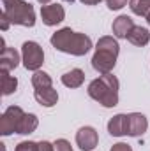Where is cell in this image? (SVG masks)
<instances>
[{
	"mask_svg": "<svg viewBox=\"0 0 150 151\" xmlns=\"http://www.w3.org/2000/svg\"><path fill=\"white\" fill-rule=\"evenodd\" d=\"M64 2H69V4H73V2H74V0H64Z\"/></svg>",
	"mask_w": 150,
	"mask_h": 151,
	"instance_id": "cell-29",
	"label": "cell"
},
{
	"mask_svg": "<svg viewBox=\"0 0 150 151\" xmlns=\"http://www.w3.org/2000/svg\"><path fill=\"white\" fill-rule=\"evenodd\" d=\"M37 125H39V119H37V116H36V114L25 113V116H23V118H21V121H20V127H18V132H16V134L28 135V134L36 132Z\"/></svg>",
	"mask_w": 150,
	"mask_h": 151,
	"instance_id": "cell-16",
	"label": "cell"
},
{
	"mask_svg": "<svg viewBox=\"0 0 150 151\" xmlns=\"http://www.w3.org/2000/svg\"><path fill=\"white\" fill-rule=\"evenodd\" d=\"M32 86L36 90L37 88H50V86H53V81H51L50 74H46L42 70H36L32 76Z\"/></svg>",
	"mask_w": 150,
	"mask_h": 151,
	"instance_id": "cell-19",
	"label": "cell"
},
{
	"mask_svg": "<svg viewBox=\"0 0 150 151\" xmlns=\"http://www.w3.org/2000/svg\"><path fill=\"white\" fill-rule=\"evenodd\" d=\"M118 79L113 74H103L88 84V95L103 107H115L118 104Z\"/></svg>",
	"mask_w": 150,
	"mask_h": 151,
	"instance_id": "cell-3",
	"label": "cell"
},
{
	"mask_svg": "<svg viewBox=\"0 0 150 151\" xmlns=\"http://www.w3.org/2000/svg\"><path fill=\"white\" fill-rule=\"evenodd\" d=\"M20 53L14 49V47H5L2 53H0V69L2 70H14L18 65H20Z\"/></svg>",
	"mask_w": 150,
	"mask_h": 151,
	"instance_id": "cell-10",
	"label": "cell"
},
{
	"mask_svg": "<svg viewBox=\"0 0 150 151\" xmlns=\"http://www.w3.org/2000/svg\"><path fill=\"white\" fill-rule=\"evenodd\" d=\"M85 81V72L81 69H73L62 76V84L67 88H79Z\"/></svg>",
	"mask_w": 150,
	"mask_h": 151,
	"instance_id": "cell-15",
	"label": "cell"
},
{
	"mask_svg": "<svg viewBox=\"0 0 150 151\" xmlns=\"http://www.w3.org/2000/svg\"><path fill=\"white\" fill-rule=\"evenodd\" d=\"M147 21H149V25H150V14H149V16H147Z\"/></svg>",
	"mask_w": 150,
	"mask_h": 151,
	"instance_id": "cell-28",
	"label": "cell"
},
{
	"mask_svg": "<svg viewBox=\"0 0 150 151\" xmlns=\"http://www.w3.org/2000/svg\"><path fill=\"white\" fill-rule=\"evenodd\" d=\"M129 7L136 16H149L150 14V0H129Z\"/></svg>",
	"mask_w": 150,
	"mask_h": 151,
	"instance_id": "cell-18",
	"label": "cell"
},
{
	"mask_svg": "<svg viewBox=\"0 0 150 151\" xmlns=\"http://www.w3.org/2000/svg\"><path fill=\"white\" fill-rule=\"evenodd\" d=\"M113 34H115V37L118 39H127L129 35V32L134 28V23H133V19L129 18V16H125V14H122V16H118L115 21H113Z\"/></svg>",
	"mask_w": 150,
	"mask_h": 151,
	"instance_id": "cell-11",
	"label": "cell"
},
{
	"mask_svg": "<svg viewBox=\"0 0 150 151\" xmlns=\"http://www.w3.org/2000/svg\"><path fill=\"white\" fill-rule=\"evenodd\" d=\"M4 12L11 19L12 25L20 27H34L36 25V11L34 5L25 0H2Z\"/></svg>",
	"mask_w": 150,
	"mask_h": 151,
	"instance_id": "cell-4",
	"label": "cell"
},
{
	"mask_svg": "<svg viewBox=\"0 0 150 151\" xmlns=\"http://www.w3.org/2000/svg\"><path fill=\"white\" fill-rule=\"evenodd\" d=\"M37 151H55V144H51L48 141H41V142H37Z\"/></svg>",
	"mask_w": 150,
	"mask_h": 151,
	"instance_id": "cell-23",
	"label": "cell"
},
{
	"mask_svg": "<svg viewBox=\"0 0 150 151\" xmlns=\"http://www.w3.org/2000/svg\"><path fill=\"white\" fill-rule=\"evenodd\" d=\"M18 88V79L12 77L7 70H2V93L7 97L11 93H14Z\"/></svg>",
	"mask_w": 150,
	"mask_h": 151,
	"instance_id": "cell-17",
	"label": "cell"
},
{
	"mask_svg": "<svg viewBox=\"0 0 150 151\" xmlns=\"http://www.w3.org/2000/svg\"><path fill=\"white\" fill-rule=\"evenodd\" d=\"M21 62L27 70H39L44 63V51L34 40H27L21 46Z\"/></svg>",
	"mask_w": 150,
	"mask_h": 151,
	"instance_id": "cell-5",
	"label": "cell"
},
{
	"mask_svg": "<svg viewBox=\"0 0 150 151\" xmlns=\"http://www.w3.org/2000/svg\"><path fill=\"white\" fill-rule=\"evenodd\" d=\"M0 21H2V30L5 32V30L9 28V25H11V19L7 18V14H5V12H2V14H0Z\"/></svg>",
	"mask_w": 150,
	"mask_h": 151,
	"instance_id": "cell-25",
	"label": "cell"
},
{
	"mask_svg": "<svg viewBox=\"0 0 150 151\" xmlns=\"http://www.w3.org/2000/svg\"><path fill=\"white\" fill-rule=\"evenodd\" d=\"M34 97H36V100L39 104L44 106V107H53L57 104V100H58V93H57V90H53V86H50V88H37L34 91Z\"/></svg>",
	"mask_w": 150,
	"mask_h": 151,
	"instance_id": "cell-12",
	"label": "cell"
},
{
	"mask_svg": "<svg viewBox=\"0 0 150 151\" xmlns=\"http://www.w3.org/2000/svg\"><path fill=\"white\" fill-rule=\"evenodd\" d=\"M120 53V46L117 39L111 35H104L97 40L95 53L92 56V67L99 74H111V70L117 65V58Z\"/></svg>",
	"mask_w": 150,
	"mask_h": 151,
	"instance_id": "cell-2",
	"label": "cell"
},
{
	"mask_svg": "<svg viewBox=\"0 0 150 151\" xmlns=\"http://www.w3.org/2000/svg\"><path fill=\"white\" fill-rule=\"evenodd\" d=\"M51 46L62 53L73 55V56H85L92 49V39L85 34L74 32L71 28H60L57 30L51 39Z\"/></svg>",
	"mask_w": 150,
	"mask_h": 151,
	"instance_id": "cell-1",
	"label": "cell"
},
{
	"mask_svg": "<svg viewBox=\"0 0 150 151\" xmlns=\"http://www.w3.org/2000/svg\"><path fill=\"white\" fill-rule=\"evenodd\" d=\"M99 142V135L92 127H81L76 132V144L81 151H92Z\"/></svg>",
	"mask_w": 150,
	"mask_h": 151,
	"instance_id": "cell-8",
	"label": "cell"
},
{
	"mask_svg": "<svg viewBox=\"0 0 150 151\" xmlns=\"http://www.w3.org/2000/svg\"><path fill=\"white\" fill-rule=\"evenodd\" d=\"M108 132L113 137L127 135V114H117L108 121Z\"/></svg>",
	"mask_w": 150,
	"mask_h": 151,
	"instance_id": "cell-13",
	"label": "cell"
},
{
	"mask_svg": "<svg viewBox=\"0 0 150 151\" xmlns=\"http://www.w3.org/2000/svg\"><path fill=\"white\" fill-rule=\"evenodd\" d=\"M127 40L131 42V44H134V46H147L150 40V32L145 28V27H136L134 25V28L129 32V35H127Z\"/></svg>",
	"mask_w": 150,
	"mask_h": 151,
	"instance_id": "cell-14",
	"label": "cell"
},
{
	"mask_svg": "<svg viewBox=\"0 0 150 151\" xmlns=\"http://www.w3.org/2000/svg\"><path fill=\"white\" fill-rule=\"evenodd\" d=\"M81 4H85V5H97L101 0H79Z\"/></svg>",
	"mask_w": 150,
	"mask_h": 151,
	"instance_id": "cell-26",
	"label": "cell"
},
{
	"mask_svg": "<svg viewBox=\"0 0 150 151\" xmlns=\"http://www.w3.org/2000/svg\"><path fill=\"white\" fill-rule=\"evenodd\" d=\"M53 144H55V151H73L71 142L66 141V139H57Z\"/></svg>",
	"mask_w": 150,
	"mask_h": 151,
	"instance_id": "cell-20",
	"label": "cell"
},
{
	"mask_svg": "<svg viewBox=\"0 0 150 151\" xmlns=\"http://www.w3.org/2000/svg\"><path fill=\"white\" fill-rule=\"evenodd\" d=\"M106 4H108V7L111 11H118V9H122L127 4V0H106Z\"/></svg>",
	"mask_w": 150,
	"mask_h": 151,
	"instance_id": "cell-22",
	"label": "cell"
},
{
	"mask_svg": "<svg viewBox=\"0 0 150 151\" xmlns=\"http://www.w3.org/2000/svg\"><path fill=\"white\" fill-rule=\"evenodd\" d=\"M16 151H37V142L32 141H23L16 146Z\"/></svg>",
	"mask_w": 150,
	"mask_h": 151,
	"instance_id": "cell-21",
	"label": "cell"
},
{
	"mask_svg": "<svg viewBox=\"0 0 150 151\" xmlns=\"http://www.w3.org/2000/svg\"><path fill=\"white\" fill-rule=\"evenodd\" d=\"M149 128V119L141 113H131L127 114V135L131 137H140L147 132Z\"/></svg>",
	"mask_w": 150,
	"mask_h": 151,
	"instance_id": "cell-9",
	"label": "cell"
},
{
	"mask_svg": "<svg viewBox=\"0 0 150 151\" xmlns=\"http://www.w3.org/2000/svg\"><path fill=\"white\" fill-rule=\"evenodd\" d=\"M41 18H42V23L44 25L55 27V25H58V23L64 21L66 11L58 4H48V5H42L41 7Z\"/></svg>",
	"mask_w": 150,
	"mask_h": 151,
	"instance_id": "cell-7",
	"label": "cell"
},
{
	"mask_svg": "<svg viewBox=\"0 0 150 151\" xmlns=\"http://www.w3.org/2000/svg\"><path fill=\"white\" fill-rule=\"evenodd\" d=\"M110 151H133V148L125 142H117V144H113V148Z\"/></svg>",
	"mask_w": 150,
	"mask_h": 151,
	"instance_id": "cell-24",
	"label": "cell"
},
{
	"mask_svg": "<svg viewBox=\"0 0 150 151\" xmlns=\"http://www.w3.org/2000/svg\"><path fill=\"white\" fill-rule=\"evenodd\" d=\"M37 2H39V4H42V5H48L51 0H37Z\"/></svg>",
	"mask_w": 150,
	"mask_h": 151,
	"instance_id": "cell-27",
	"label": "cell"
},
{
	"mask_svg": "<svg viewBox=\"0 0 150 151\" xmlns=\"http://www.w3.org/2000/svg\"><path fill=\"white\" fill-rule=\"evenodd\" d=\"M23 116H25V113H23L21 107H18V106L7 107L5 113L2 114V118H0V134L2 135L16 134L18 127H20V121H21Z\"/></svg>",
	"mask_w": 150,
	"mask_h": 151,
	"instance_id": "cell-6",
	"label": "cell"
}]
</instances>
